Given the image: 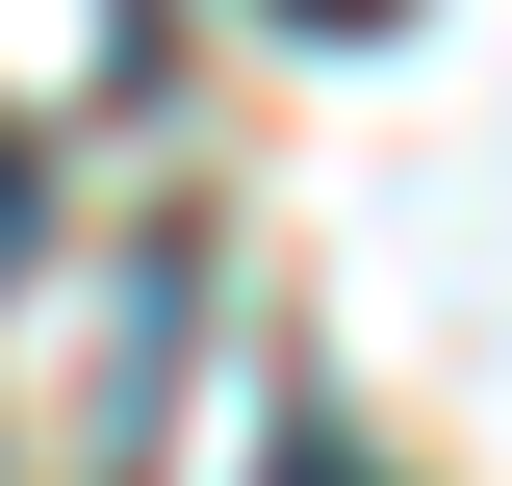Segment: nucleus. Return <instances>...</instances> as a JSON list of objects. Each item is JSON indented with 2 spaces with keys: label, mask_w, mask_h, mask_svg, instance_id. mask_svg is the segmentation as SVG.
<instances>
[{
  "label": "nucleus",
  "mask_w": 512,
  "mask_h": 486,
  "mask_svg": "<svg viewBox=\"0 0 512 486\" xmlns=\"http://www.w3.org/2000/svg\"><path fill=\"white\" fill-rule=\"evenodd\" d=\"M282 26H410V0H282Z\"/></svg>",
  "instance_id": "nucleus-2"
},
{
  "label": "nucleus",
  "mask_w": 512,
  "mask_h": 486,
  "mask_svg": "<svg viewBox=\"0 0 512 486\" xmlns=\"http://www.w3.org/2000/svg\"><path fill=\"white\" fill-rule=\"evenodd\" d=\"M256 486H384V461H359L333 410H282V435H256Z\"/></svg>",
  "instance_id": "nucleus-1"
}]
</instances>
